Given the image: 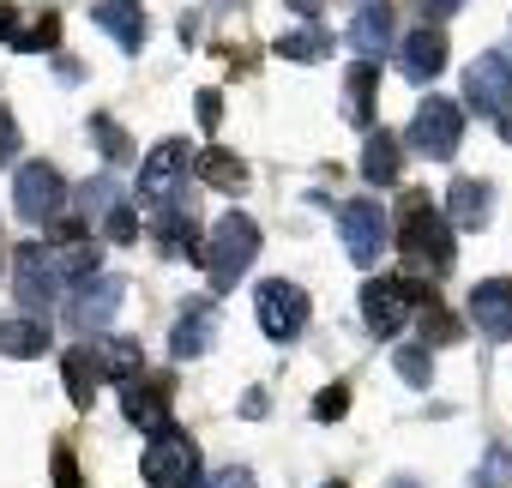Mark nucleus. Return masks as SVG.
<instances>
[{"mask_svg":"<svg viewBox=\"0 0 512 488\" xmlns=\"http://www.w3.org/2000/svg\"><path fill=\"white\" fill-rule=\"evenodd\" d=\"M260 260V223H253L247 211H223L217 229L199 241V266L211 272L217 290H235V278Z\"/></svg>","mask_w":512,"mask_h":488,"instance_id":"f257e3e1","label":"nucleus"},{"mask_svg":"<svg viewBox=\"0 0 512 488\" xmlns=\"http://www.w3.org/2000/svg\"><path fill=\"white\" fill-rule=\"evenodd\" d=\"M398 248H404L410 260H422L428 272H446V266H452V223H446V211L428 205V193H410V199H404Z\"/></svg>","mask_w":512,"mask_h":488,"instance_id":"f03ea898","label":"nucleus"},{"mask_svg":"<svg viewBox=\"0 0 512 488\" xmlns=\"http://www.w3.org/2000/svg\"><path fill=\"white\" fill-rule=\"evenodd\" d=\"M416 302H428V290H422L416 278H374V284L362 290V320H368L374 338H398Z\"/></svg>","mask_w":512,"mask_h":488,"instance_id":"7ed1b4c3","label":"nucleus"},{"mask_svg":"<svg viewBox=\"0 0 512 488\" xmlns=\"http://www.w3.org/2000/svg\"><path fill=\"white\" fill-rule=\"evenodd\" d=\"M139 476H145L151 488H193V482H199V446H193L181 428H169V434H157V440L145 446Z\"/></svg>","mask_w":512,"mask_h":488,"instance_id":"20e7f679","label":"nucleus"},{"mask_svg":"<svg viewBox=\"0 0 512 488\" xmlns=\"http://www.w3.org/2000/svg\"><path fill=\"white\" fill-rule=\"evenodd\" d=\"M13 211L25 223H55L67 211V181L55 163H19V181H13Z\"/></svg>","mask_w":512,"mask_h":488,"instance_id":"39448f33","label":"nucleus"},{"mask_svg":"<svg viewBox=\"0 0 512 488\" xmlns=\"http://www.w3.org/2000/svg\"><path fill=\"white\" fill-rule=\"evenodd\" d=\"M458 139H464V109H458L452 97H428V103L410 115V145H416L422 157L446 163V157L458 151Z\"/></svg>","mask_w":512,"mask_h":488,"instance_id":"423d86ee","label":"nucleus"},{"mask_svg":"<svg viewBox=\"0 0 512 488\" xmlns=\"http://www.w3.org/2000/svg\"><path fill=\"white\" fill-rule=\"evenodd\" d=\"M253 308H260L266 338H278V344L302 338V326H308V296H302V284H290V278H266L260 296H253Z\"/></svg>","mask_w":512,"mask_h":488,"instance_id":"0eeeda50","label":"nucleus"},{"mask_svg":"<svg viewBox=\"0 0 512 488\" xmlns=\"http://www.w3.org/2000/svg\"><path fill=\"white\" fill-rule=\"evenodd\" d=\"M464 103H470L476 115H500V109L512 103V55H500V49L476 55L470 73H464Z\"/></svg>","mask_w":512,"mask_h":488,"instance_id":"6e6552de","label":"nucleus"},{"mask_svg":"<svg viewBox=\"0 0 512 488\" xmlns=\"http://www.w3.org/2000/svg\"><path fill=\"white\" fill-rule=\"evenodd\" d=\"M338 229H344V254H350L356 266H374V260H380V241H386V211H380V199H350V205L338 211Z\"/></svg>","mask_w":512,"mask_h":488,"instance_id":"1a4fd4ad","label":"nucleus"},{"mask_svg":"<svg viewBox=\"0 0 512 488\" xmlns=\"http://www.w3.org/2000/svg\"><path fill=\"white\" fill-rule=\"evenodd\" d=\"M121 302H127V284L121 278H85V284H73V302H67V320L79 326V332H103L115 314H121Z\"/></svg>","mask_w":512,"mask_h":488,"instance_id":"9d476101","label":"nucleus"},{"mask_svg":"<svg viewBox=\"0 0 512 488\" xmlns=\"http://www.w3.org/2000/svg\"><path fill=\"white\" fill-rule=\"evenodd\" d=\"M470 326L494 344L512 338V278H482L470 290Z\"/></svg>","mask_w":512,"mask_h":488,"instance_id":"9b49d317","label":"nucleus"},{"mask_svg":"<svg viewBox=\"0 0 512 488\" xmlns=\"http://www.w3.org/2000/svg\"><path fill=\"white\" fill-rule=\"evenodd\" d=\"M181 175H187V145H181V139L151 145L145 163H139V199H175Z\"/></svg>","mask_w":512,"mask_h":488,"instance_id":"f8f14e48","label":"nucleus"},{"mask_svg":"<svg viewBox=\"0 0 512 488\" xmlns=\"http://www.w3.org/2000/svg\"><path fill=\"white\" fill-rule=\"evenodd\" d=\"M19 296H25V308H49V302L61 296V278H55V266H49V248H43V241L19 248Z\"/></svg>","mask_w":512,"mask_h":488,"instance_id":"ddd939ff","label":"nucleus"},{"mask_svg":"<svg viewBox=\"0 0 512 488\" xmlns=\"http://www.w3.org/2000/svg\"><path fill=\"white\" fill-rule=\"evenodd\" d=\"M488 217H494V205H488V181L458 175V181L446 187V223H452V229H488Z\"/></svg>","mask_w":512,"mask_h":488,"instance_id":"4468645a","label":"nucleus"},{"mask_svg":"<svg viewBox=\"0 0 512 488\" xmlns=\"http://www.w3.org/2000/svg\"><path fill=\"white\" fill-rule=\"evenodd\" d=\"M440 67H446V37H440V31H428V25H422V31H410V37H404V49H398V73H404V79H416V85H428Z\"/></svg>","mask_w":512,"mask_h":488,"instance_id":"2eb2a0df","label":"nucleus"},{"mask_svg":"<svg viewBox=\"0 0 512 488\" xmlns=\"http://www.w3.org/2000/svg\"><path fill=\"white\" fill-rule=\"evenodd\" d=\"M121 416H127L133 428H145V434H169V428H175V422H169V392H163V386H139V380H127Z\"/></svg>","mask_w":512,"mask_h":488,"instance_id":"dca6fc26","label":"nucleus"},{"mask_svg":"<svg viewBox=\"0 0 512 488\" xmlns=\"http://www.w3.org/2000/svg\"><path fill=\"white\" fill-rule=\"evenodd\" d=\"M91 19L127 49V55H139L145 49V37H151V25H145V13L139 7H127V0H97V7H91Z\"/></svg>","mask_w":512,"mask_h":488,"instance_id":"f3484780","label":"nucleus"},{"mask_svg":"<svg viewBox=\"0 0 512 488\" xmlns=\"http://www.w3.org/2000/svg\"><path fill=\"white\" fill-rule=\"evenodd\" d=\"M350 43H356L362 61H380L386 55V43H392V7H386V0H374V7H362L350 19Z\"/></svg>","mask_w":512,"mask_h":488,"instance_id":"a211bd4d","label":"nucleus"},{"mask_svg":"<svg viewBox=\"0 0 512 488\" xmlns=\"http://www.w3.org/2000/svg\"><path fill=\"white\" fill-rule=\"evenodd\" d=\"M49 266H55L61 284H85V278H97L103 248H97V241H61V248H49Z\"/></svg>","mask_w":512,"mask_h":488,"instance_id":"6ab92c4d","label":"nucleus"},{"mask_svg":"<svg viewBox=\"0 0 512 488\" xmlns=\"http://www.w3.org/2000/svg\"><path fill=\"white\" fill-rule=\"evenodd\" d=\"M91 362H97L103 380H139V368H145V356H139L133 338H103V344H91Z\"/></svg>","mask_w":512,"mask_h":488,"instance_id":"aec40b11","label":"nucleus"},{"mask_svg":"<svg viewBox=\"0 0 512 488\" xmlns=\"http://www.w3.org/2000/svg\"><path fill=\"white\" fill-rule=\"evenodd\" d=\"M49 344H55L49 338V320H7V326H0V356H13V362H31Z\"/></svg>","mask_w":512,"mask_h":488,"instance_id":"412c9836","label":"nucleus"},{"mask_svg":"<svg viewBox=\"0 0 512 488\" xmlns=\"http://www.w3.org/2000/svg\"><path fill=\"white\" fill-rule=\"evenodd\" d=\"M398 169H404L398 139H392V133H368V145H362V175H368L374 187H392V181H398Z\"/></svg>","mask_w":512,"mask_h":488,"instance_id":"4be33fe9","label":"nucleus"},{"mask_svg":"<svg viewBox=\"0 0 512 488\" xmlns=\"http://www.w3.org/2000/svg\"><path fill=\"white\" fill-rule=\"evenodd\" d=\"M151 235L163 241V254H175V260H199V229H193L187 211H163V217L151 223Z\"/></svg>","mask_w":512,"mask_h":488,"instance_id":"5701e85b","label":"nucleus"},{"mask_svg":"<svg viewBox=\"0 0 512 488\" xmlns=\"http://www.w3.org/2000/svg\"><path fill=\"white\" fill-rule=\"evenodd\" d=\"M211 332H217V314H211V308H193V314L175 326V338H169L175 362H193V356H205V350H211Z\"/></svg>","mask_w":512,"mask_h":488,"instance_id":"b1692460","label":"nucleus"},{"mask_svg":"<svg viewBox=\"0 0 512 488\" xmlns=\"http://www.w3.org/2000/svg\"><path fill=\"white\" fill-rule=\"evenodd\" d=\"M193 169H199V181H205V187H223V193L247 187V163H241L235 151H199V157H193Z\"/></svg>","mask_w":512,"mask_h":488,"instance_id":"393cba45","label":"nucleus"},{"mask_svg":"<svg viewBox=\"0 0 512 488\" xmlns=\"http://www.w3.org/2000/svg\"><path fill=\"white\" fill-rule=\"evenodd\" d=\"M344 115H350L356 127L374 121V61H356V67H350V79H344Z\"/></svg>","mask_w":512,"mask_h":488,"instance_id":"a878e982","label":"nucleus"},{"mask_svg":"<svg viewBox=\"0 0 512 488\" xmlns=\"http://www.w3.org/2000/svg\"><path fill=\"white\" fill-rule=\"evenodd\" d=\"M278 55H284V61H302V67H308V61H326V55H332V37H326L320 25H302V31L278 37Z\"/></svg>","mask_w":512,"mask_h":488,"instance_id":"bb28decb","label":"nucleus"},{"mask_svg":"<svg viewBox=\"0 0 512 488\" xmlns=\"http://www.w3.org/2000/svg\"><path fill=\"white\" fill-rule=\"evenodd\" d=\"M61 374H67V398L85 410V404H91V386L103 380V374H97V362H91V350H73V356L61 362Z\"/></svg>","mask_w":512,"mask_h":488,"instance_id":"cd10ccee","label":"nucleus"},{"mask_svg":"<svg viewBox=\"0 0 512 488\" xmlns=\"http://www.w3.org/2000/svg\"><path fill=\"white\" fill-rule=\"evenodd\" d=\"M115 193H121V187H115V175H97V181H85V187H79V205H85V211H97V217H109V211H115Z\"/></svg>","mask_w":512,"mask_h":488,"instance_id":"c85d7f7f","label":"nucleus"},{"mask_svg":"<svg viewBox=\"0 0 512 488\" xmlns=\"http://www.w3.org/2000/svg\"><path fill=\"white\" fill-rule=\"evenodd\" d=\"M392 362H398V374H404L410 386H422V392H428V380H434V356H428V350H398Z\"/></svg>","mask_w":512,"mask_h":488,"instance_id":"c756f323","label":"nucleus"},{"mask_svg":"<svg viewBox=\"0 0 512 488\" xmlns=\"http://www.w3.org/2000/svg\"><path fill=\"white\" fill-rule=\"evenodd\" d=\"M506 476H512V452L506 446H488V458L476 470V488H506Z\"/></svg>","mask_w":512,"mask_h":488,"instance_id":"7c9ffc66","label":"nucleus"},{"mask_svg":"<svg viewBox=\"0 0 512 488\" xmlns=\"http://www.w3.org/2000/svg\"><path fill=\"white\" fill-rule=\"evenodd\" d=\"M91 133H97V139L109 145V151H103L109 163H121V157H133V145H127V133H121V127H115L109 115H97V121H91Z\"/></svg>","mask_w":512,"mask_h":488,"instance_id":"2f4dec72","label":"nucleus"},{"mask_svg":"<svg viewBox=\"0 0 512 488\" xmlns=\"http://www.w3.org/2000/svg\"><path fill=\"white\" fill-rule=\"evenodd\" d=\"M422 338H434V344H452V338H458V320H452V314H440V308L428 302V314H422Z\"/></svg>","mask_w":512,"mask_h":488,"instance_id":"473e14b6","label":"nucleus"},{"mask_svg":"<svg viewBox=\"0 0 512 488\" xmlns=\"http://www.w3.org/2000/svg\"><path fill=\"white\" fill-rule=\"evenodd\" d=\"M344 410H350V386H326V392L314 398V416H320V422H338Z\"/></svg>","mask_w":512,"mask_h":488,"instance_id":"72a5a7b5","label":"nucleus"},{"mask_svg":"<svg viewBox=\"0 0 512 488\" xmlns=\"http://www.w3.org/2000/svg\"><path fill=\"white\" fill-rule=\"evenodd\" d=\"M55 37H61V19H43L37 31H19V43H13V49H25V55H37V49H49Z\"/></svg>","mask_w":512,"mask_h":488,"instance_id":"f704fd0d","label":"nucleus"},{"mask_svg":"<svg viewBox=\"0 0 512 488\" xmlns=\"http://www.w3.org/2000/svg\"><path fill=\"white\" fill-rule=\"evenodd\" d=\"M55 488H85V476H79V458H73L67 446H55Z\"/></svg>","mask_w":512,"mask_h":488,"instance_id":"c9c22d12","label":"nucleus"},{"mask_svg":"<svg viewBox=\"0 0 512 488\" xmlns=\"http://www.w3.org/2000/svg\"><path fill=\"white\" fill-rule=\"evenodd\" d=\"M103 229H109V235H115V241H133V235H139V217H133V211H127V205H115V211H109V217H103Z\"/></svg>","mask_w":512,"mask_h":488,"instance_id":"e433bc0d","label":"nucleus"},{"mask_svg":"<svg viewBox=\"0 0 512 488\" xmlns=\"http://www.w3.org/2000/svg\"><path fill=\"white\" fill-rule=\"evenodd\" d=\"M193 488H253V470H235L229 464V470H217L211 482H193Z\"/></svg>","mask_w":512,"mask_h":488,"instance_id":"4c0bfd02","label":"nucleus"},{"mask_svg":"<svg viewBox=\"0 0 512 488\" xmlns=\"http://www.w3.org/2000/svg\"><path fill=\"white\" fill-rule=\"evenodd\" d=\"M13 151H19V121L0 109V163H13Z\"/></svg>","mask_w":512,"mask_h":488,"instance_id":"58836bf2","label":"nucleus"},{"mask_svg":"<svg viewBox=\"0 0 512 488\" xmlns=\"http://www.w3.org/2000/svg\"><path fill=\"white\" fill-rule=\"evenodd\" d=\"M193 103H199V127H217V121H223V97H217V91H199Z\"/></svg>","mask_w":512,"mask_h":488,"instance_id":"ea45409f","label":"nucleus"},{"mask_svg":"<svg viewBox=\"0 0 512 488\" xmlns=\"http://www.w3.org/2000/svg\"><path fill=\"white\" fill-rule=\"evenodd\" d=\"M416 7H422V19H452L464 0H416Z\"/></svg>","mask_w":512,"mask_h":488,"instance_id":"a19ab883","label":"nucleus"},{"mask_svg":"<svg viewBox=\"0 0 512 488\" xmlns=\"http://www.w3.org/2000/svg\"><path fill=\"white\" fill-rule=\"evenodd\" d=\"M0 43H19V13L0 0Z\"/></svg>","mask_w":512,"mask_h":488,"instance_id":"79ce46f5","label":"nucleus"},{"mask_svg":"<svg viewBox=\"0 0 512 488\" xmlns=\"http://www.w3.org/2000/svg\"><path fill=\"white\" fill-rule=\"evenodd\" d=\"M494 121H500V139H512V103H506V109H500Z\"/></svg>","mask_w":512,"mask_h":488,"instance_id":"37998d69","label":"nucleus"},{"mask_svg":"<svg viewBox=\"0 0 512 488\" xmlns=\"http://www.w3.org/2000/svg\"><path fill=\"white\" fill-rule=\"evenodd\" d=\"M326 488H344V482H326Z\"/></svg>","mask_w":512,"mask_h":488,"instance_id":"c03bdc74","label":"nucleus"}]
</instances>
